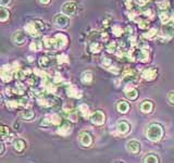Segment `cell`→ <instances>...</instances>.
I'll use <instances>...</instances> for the list:
<instances>
[{
    "mask_svg": "<svg viewBox=\"0 0 174 163\" xmlns=\"http://www.w3.org/2000/svg\"><path fill=\"white\" fill-rule=\"evenodd\" d=\"M12 41L14 42L15 45H23L25 41H26V35L25 33L21 32V30H18L14 34L12 35Z\"/></svg>",
    "mask_w": 174,
    "mask_h": 163,
    "instance_id": "cell-15",
    "label": "cell"
},
{
    "mask_svg": "<svg viewBox=\"0 0 174 163\" xmlns=\"http://www.w3.org/2000/svg\"><path fill=\"white\" fill-rule=\"evenodd\" d=\"M18 102H19V106L25 107V106L27 105V102H29V98H26V97H22V98H21Z\"/></svg>",
    "mask_w": 174,
    "mask_h": 163,
    "instance_id": "cell-39",
    "label": "cell"
},
{
    "mask_svg": "<svg viewBox=\"0 0 174 163\" xmlns=\"http://www.w3.org/2000/svg\"><path fill=\"white\" fill-rule=\"evenodd\" d=\"M117 42H114V41H112V42H110L109 45L107 46V50H108V52H114V51L117 50Z\"/></svg>",
    "mask_w": 174,
    "mask_h": 163,
    "instance_id": "cell-34",
    "label": "cell"
},
{
    "mask_svg": "<svg viewBox=\"0 0 174 163\" xmlns=\"http://www.w3.org/2000/svg\"><path fill=\"white\" fill-rule=\"evenodd\" d=\"M157 75H158V70L155 67L145 68L142 73V77L145 79L146 81H154V79H156Z\"/></svg>",
    "mask_w": 174,
    "mask_h": 163,
    "instance_id": "cell-4",
    "label": "cell"
},
{
    "mask_svg": "<svg viewBox=\"0 0 174 163\" xmlns=\"http://www.w3.org/2000/svg\"><path fill=\"white\" fill-rule=\"evenodd\" d=\"M154 108V105L150 100H144L143 103L140 105V111L144 113H150Z\"/></svg>",
    "mask_w": 174,
    "mask_h": 163,
    "instance_id": "cell-20",
    "label": "cell"
},
{
    "mask_svg": "<svg viewBox=\"0 0 174 163\" xmlns=\"http://www.w3.org/2000/svg\"><path fill=\"white\" fill-rule=\"evenodd\" d=\"M137 59H139L142 62H148L150 60V51L148 49V47H144V48H140L138 51V57Z\"/></svg>",
    "mask_w": 174,
    "mask_h": 163,
    "instance_id": "cell-17",
    "label": "cell"
},
{
    "mask_svg": "<svg viewBox=\"0 0 174 163\" xmlns=\"http://www.w3.org/2000/svg\"><path fill=\"white\" fill-rule=\"evenodd\" d=\"M2 102V97H1V95H0V103Z\"/></svg>",
    "mask_w": 174,
    "mask_h": 163,
    "instance_id": "cell-52",
    "label": "cell"
},
{
    "mask_svg": "<svg viewBox=\"0 0 174 163\" xmlns=\"http://www.w3.org/2000/svg\"><path fill=\"white\" fill-rule=\"evenodd\" d=\"M41 1V3H43V4H48L49 2H50V0H39Z\"/></svg>",
    "mask_w": 174,
    "mask_h": 163,
    "instance_id": "cell-48",
    "label": "cell"
},
{
    "mask_svg": "<svg viewBox=\"0 0 174 163\" xmlns=\"http://www.w3.org/2000/svg\"><path fill=\"white\" fill-rule=\"evenodd\" d=\"M117 131L119 132V134H121V135H126V134H128L131 131L130 123L124 121V120L119 121L117 124Z\"/></svg>",
    "mask_w": 174,
    "mask_h": 163,
    "instance_id": "cell-8",
    "label": "cell"
},
{
    "mask_svg": "<svg viewBox=\"0 0 174 163\" xmlns=\"http://www.w3.org/2000/svg\"><path fill=\"white\" fill-rule=\"evenodd\" d=\"M90 121L95 125H102L106 121V115L102 111L97 110L90 115Z\"/></svg>",
    "mask_w": 174,
    "mask_h": 163,
    "instance_id": "cell-5",
    "label": "cell"
},
{
    "mask_svg": "<svg viewBox=\"0 0 174 163\" xmlns=\"http://www.w3.org/2000/svg\"><path fill=\"white\" fill-rule=\"evenodd\" d=\"M9 134V128L7 126H3V125L0 124V135L2 136H8Z\"/></svg>",
    "mask_w": 174,
    "mask_h": 163,
    "instance_id": "cell-37",
    "label": "cell"
},
{
    "mask_svg": "<svg viewBox=\"0 0 174 163\" xmlns=\"http://www.w3.org/2000/svg\"><path fill=\"white\" fill-rule=\"evenodd\" d=\"M157 35H158V32H157L156 28H151V30H150L149 32L145 33V34H144V37H145V38H148V39H152V38H155V37H156Z\"/></svg>",
    "mask_w": 174,
    "mask_h": 163,
    "instance_id": "cell-29",
    "label": "cell"
},
{
    "mask_svg": "<svg viewBox=\"0 0 174 163\" xmlns=\"http://www.w3.org/2000/svg\"><path fill=\"white\" fill-rule=\"evenodd\" d=\"M160 19H161V21L164 23V24H166V23L171 20V15L169 12H161L160 13Z\"/></svg>",
    "mask_w": 174,
    "mask_h": 163,
    "instance_id": "cell-30",
    "label": "cell"
},
{
    "mask_svg": "<svg viewBox=\"0 0 174 163\" xmlns=\"http://www.w3.org/2000/svg\"><path fill=\"white\" fill-rule=\"evenodd\" d=\"M101 38H102V41H108V35H107V34H105V33H103V34H101Z\"/></svg>",
    "mask_w": 174,
    "mask_h": 163,
    "instance_id": "cell-46",
    "label": "cell"
},
{
    "mask_svg": "<svg viewBox=\"0 0 174 163\" xmlns=\"http://www.w3.org/2000/svg\"><path fill=\"white\" fill-rule=\"evenodd\" d=\"M41 41H34L30 45V49L32 50H41Z\"/></svg>",
    "mask_w": 174,
    "mask_h": 163,
    "instance_id": "cell-33",
    "label": "cell"
},
{
    "mask_svg": "<svg viewBox=\"0 0 174 163\" xmlns=\"http://www.w3.org/2000/svg\"><path fill=\"white\" fill-rule=\"evenodd\" d=\"M25 141L23 140V139H16V140L13 143V147H14V149L18 151V152H21V151H23L25 149Z\"/></svg>",
    "mask_w": 174,
    "mask_h": 163,
    "instance_id": "cell-23",
    "label": "cell"
},
{
    "mask_svg": "<svg viewBox=\"0 0 174 163\" xmlns=\"http://www.w3.org/2000/svg\"><path fill=\"white\" fill-rule=\"evenodd\" d=\"M125 6H126V8H128V9H133L134 6H135V2H134V0H126Z\"/></svg>",
    "mask_w": 174,
    "mask_h": 163,
    "instance_id": "cell-41",
    "label": "cell"
},
{
    "mask_svg": "<svg viewBox=\"0 0 174 163\" xmlns=\"http://www.w3.org/2000/svg\"><path fill=\"white\" fill-rule=\"evenodd\" d=\"M12 0H0V6L2 7H6V6H9L11 3Z\"/></svg>",
    "mask_w": 174,
    "mask_h": 163,
    "instance_id": "cell-43",
    "label": "cell"
},
{
    "mask_svg": "<svg viewBox=\"0 0 174 163\" xmlns=\"http://www.w3.org/2000/svg\"><path fill=\"white\" fill-rule=\"evenodd\" d=\"M90 51L91 52H94V53H98L100 50H101V48H102V46L99 44V42H97V41H94V42H91L90 44Z\"/></svg>",
    "mask_w": 174,
    "mask_h": 163,
    "instance_id": "cell-27",
    "label": "cell"
},
{
    "mask_svg": "<svg viewBox=\"0 0 174 163\" xmlns=\"http://www.w3.org/2000/svg\"><path fill=\"white\" fill-rule=\"evenodd\" d=\"M57 133L61 136H69L72 133V125L69 122L61 123V125L59 126Z\"/></svg>",
    "mask_w": 174,
    "mask_h": 163,
    "instance_id": "cell-10",
    "label": "cell"
},
{
    "mask_svg": "<svg viewBox=\"0 0 174 163\" xmlns=\"http://www.w3.org/2000/svg\"><path fill=\"white\" fill-rule=\"evenodd\" d=\"M56 76H57V77H56V79H55V81H56V82H59V81H61V77H60V74H59V73H58L57 75H56Z\"/></svg>",
    "mask_w": 174,
    "mask_h": 163,
    "instance_id": "cell-49",
    "label": "cell"
},
{
    "mask_svg": "<svg viewBox=\"0 0 174 163\" xmlns=\"http://www.w3.org/2000/svg\"><path fill=\"white\" fill-rule=\"evenodd\" d=\"M158 7H159L160 9H162V10H166V9L170 7V2H169L168 0H163V1L159 2Z\"/></svg>",
    "mask_w": 174,
    "mask_h": 163,
    "instance_id": "cell-31",
    "label": "cell"
},
{
    "mask_svg": "<svg viewBox=\"0 0 174 163\" xmlns=\"http://www.w3.org/2000/svg\"><path fill=\"white\" fill-rule=\"evenodd\" d=\"M53 22H55L56 26H58L60 28H65L69 26V24H70L69 18H68L67 15H64V14H58V15H56Z\"/></svg>",
    "mask_w": 174,
    "mask_h": 163,
    "instance_id": "cell-6",
    "label": "cell"
},
{
    "mask_svg": "<svg viewBox=\"0 0 174 163\" xmlns=\"http://www.w3.org/2000/svg\"><path fill=\"white\" fill-rule=\"evenodd\" d=\"M137 2L139 4H144L145 3V0H137Z\"/></svg>",
    "mask_w": 174,
    "mask_h": 163,
    "instance_id": "cell-50",
    "label": "cell"
},
{
    "mask_svg": "<svg viewBox=\"0 0 174 163\" xmlns=\"http://www.w3.org/2000/svg\"><path fill=\"white\" fill-rule=\"evenodd\" d=\"M21 115H22V117L24 120H29V121H30V120L34 119V115L35 114H34V112L30 110V109H25V110L22 111V114H21Z\"/></svg>",
    "mask_w": 174,
    "mask_h": 163,
    "instance_id": "cell-26",
    "label": "cell"
},
{
    "mask_svg": "<svg viewBox=\"0 0 174 163\" xmlns=\"http://www.w3.org/2000/svg\"><path fill=\"white\" fill-rule=\"evenodd\" d=\"M9 11L6 8H0V22H4L9 19Z\"/></svg>",
    "mask_w": 174,
    "mask_h": 163,
    "instance_id": "cell-28",
    "label": "cell"
},
{
    "mask_svg": "<svg viewBox=\"0 0 174 163\" xmlns=\"http://www.w3.org/2000/svg\"><path fill=\"white\" fill-rule=\"evenodd\" d=\"M44 25L41 21H36L35 23H29V24L25 26V30L33 37H37L41 34V30H43Z\"/></svg>",
    "mask_w": 174,
    "mask_h": 163,
    "instance_id": "cell-2",
    "label": "cell"
},
{
    "mask_svg": "<svg viewBox=\"0 0 174 163\" xmlns=\"http://www.w3.org/2000/svg\"><path fill=\"white\" fill-rule=\"evenodd\" d=\"M62 12L64 15H73L76 12V4L74 2H65L62 6Z\"/></svg>",
    "mask_w": 174,
    "mask_h": 163,
    "instance_id": "cell-12",
    "label": "cell"
},
{
    "mask_svg": "<svg viewBox=\"0 0 174 163\" xmlns=\"http://www.w3.org/2000/svg\"><path fill=\"white\" fill-rule=\"evenodd\" d=\"M144 163H159V158L154 153H149L145 157Z\"/></svg>",
    "mask_w": 174,
    "mask_h": 163,
    "instance_id": "cell-25",
    "label": "cell"
},
{
    "mask_svg": "<svg viewBox=\"0 0 174 163\" xmlns=\"http://www.w3.org/2000/svg\"><path fill=\"white\" fill-rule=\"evenodd\" d=\"M53 39H55V49L56 50H60V49L64 48L68 44V37L63 34H57Z\"/></svg>",
    "mask_w": 174,
    "mask_h": 163,
    "instance_id": "cell-7",
    "label": "cell"
},
{
    "mask_svg": "<svg viewBox=\"0 0 174 163\" xmlns=\"http://www.w3.org/2000/svg\"><path fill=\"white\" fill-rule=\"evenodd\" d=\"M147 137L151 141H158L163 136V127L158 123H154L151 124L147 129Z\"/></svg>",
    "mask_w": 174,
    "mask_h": 163,
    "instance_id": "cell-1",
    "label": "cell"
},
{
    "mask_svg": "<svg viewBox=\"0 0 174 163\" xmlns=\"http://www.w3.org/2000/svg\"><path fill=\"white\" fill-rule=\"evenodd\" d=\"M105 26H108V21H105Z\"/></svg>",
    "mask_w": 174,
    "mask_h": 163,
    "instance_id": "cell-51",
    "label": "cell"
},
{
    "mask_svg": "<svg viewBox=\"0 0 174 163\" xmlns=\"http://www.w3.org/2000/svg\"><path fill=\"white\" fill-rule=\"evenodd\" d=\"M117 163H122V162H117Z\"/></svg>",
    "mask_w": 174,
    "mask_h": 163,
    "instance_id": "cell-53",
    "label": "cell"
},
{
    "mask_svg": "<svg viewBox=\"0 0 174 163\" xmlns=\"http://www.w3.org/2000/svg\"><path fill=\"white\" fill-rule=\"evenodd\" d=\"M79 140L81 145L84 146V147H89L93 143V138H91V135L88 132H82L79 136Z\"/></svg>",
    "mask_w": 174,
    "mask_h": 163,
    "instance_id": "cell-9",
    "label": "cell"
},
{
    "mask_svg": "<svg viewBox=\"0 0 174 163\" xmlns=\"http://www.w3.org/2000/svg\"><path fill=\"white\" fill-rule=\"evenodd\" d=\"M109 70L111 71L112 73H114V74H117V73H119V68H117V67H112V68H110Z\"/></svg>",
    "mask_w": 174,
    "mask_h": 163,
    "instance_id": "cell-45",
    "label": "cell"
},
{
    "mask_svg": "<svg viewBox=\"0 0 174 163\" xmlns=\"http://www.w3.org/2000/svg\"><path fill=\"white\" fill-rule=\"evenodd\" d=\"M102 64L105 65V67H110V64H111V60L110 59H108V58H103V60H102Z\"/></svg>",
    "mask_w": 174,
    "mask_h": 163,
    "instance_id": "cell-42",
    "label": "cell"
},
{
    "mask_svg": "<svg viewBox=\"0 0 174 163\" xmlns=\"http://www.w3.org/2000/svg\"><path fill=\"white\" fill-rule=\"evenodd\" d=\"M39 64H41V67H47V65L49 64V59L47 58V57L41 58V60H39Z\"/></svg>",
    "mask_w": 174,
    "mask_h": 163,
    "instance_id": "cell-38",
    "label": "cell"
},
{
    "mask_svg": "<svg viewBox=\"0 0 174 163\" xmlns=\"http://www.w3.org/2000/svg\"><path fill=\"white\" fill-rule=\"evenodd\" d=\"M112 32H113V34L116 35V36H121V35L123 34V30H122L119 25L113 26V28H112Z\"/></svg>",
    "mask_w": 174,
    "mask_h": 163,
    "instance_id": "cell-32",
    "label": "cell"
},
{
    "mask_svg": "<svg viewBox=\"0 0 174 163\" xmlns=\"http://www.w3.org/2000/svg\"><path fill=\"white\" fill-rule=\"evenodd\" d=\"M3 150H4V147H3V144L0 141V153H2L3 152Z\"/></svg>",
    "mask_w": 174,
    "mask_h": 163,
    "instance_id": "cell-47",
    "label": "cell"
},
{
    "mask_svg": "<svg viewBox=\"0 0 174 163\" xmlns=\"http://www.w3.org/2000/svg\"><path fill=\"white\" fill-rule=\"evenodd\" d=\"M7 106H8V108L9 109H11V110H13V109H16L19 107V102L18 101H14V100H12V101H8L7 102Z\"/></svg>",
    "mask_w": 174,
    "mask_h": 163,
    "instance_id": "cell-36",
    "label": "cell"
},
{
    "mask_svg": "<svg viewBox=\"0 0 174 163\" xmlns=\"http://www.w3.org/2000/svg\"><path fill=\"white\" fill-rule=\"evenodd\" d=\"M0 77L3 82L8 83L13 77V68L11 65H3L0 68Z\"/></svg>",
    "mask_w": 174,
    "mask_h": 163,
    "instance_id": "cell-3",
    "label": "cell"
},
{
    "mask_svg": "<svg viewBox=\"0 0 174 163\" xmlns=\"http://www.w3.org/2000/svg\"><path fill=\"white\" fill-rule=\"evenodd\" d=\"M62 114L64 115V117H67L69 121L71 122H76L77 121V115L76 112L72 109H63Z\"/></svg>",
    "mask_w": 174,
    "mask_h": 163,
    "instance_id": "cell-18",
    "label": "cell"
},
{
    "mask_svg": "<svg viewBox=\"0 0 174 163\" xmlns=\"http://www.w3.org/2000/svg\"><path fill=\"white\" fill-rule=\"evenodd\" d=\"M148 26H149V22L146 20H142L139 21V27L142 28V30H144V28H147Z\"/></svg>",
    "mask_w": 174,
    "mask_h": 163,
    "instance_id": "cell-40",
    "label": "cell"
},
{
    "mask_svg": "<svg viewBox=\"0 0 174 163\" xmlns=\"http://www.w3.org/2000/svg\"><path fill=\"white\" fill-rule=\"evenodd\" d=\"M67 94L69 97H72V98H81L82 97V93L74 86V85H70L67 88Z\"/></svg>",
    "mask_w": 174,
    "mask_h": 163,
    "instance_id": "cell-19",
    "label": "cell"
},
{
    "mask_svg": "<svg viewBox=\"0 0 174 163\" xmlns=\"http://www.w3.org/2000/svg\"><path fill=\"white\" fill-rule=\"evenodd\" d=\"M117 109L120 113H126V112H128V110H130V103H128V101L121 100V101H119V103H117Z\"/></svg>",
    "mask_w": 174,
    "mask_h": 163,
    "instance_id": "cell-21",
    "label": "cell"
},
{
    "mask_svg": "<svg viewBox=\"0 0 174 163\" xmlns=\"http://www.w3.org/2000/svg\"><path fill=\"white\" fill-rule=\"evenodd\" d=\"M168 99H169V101H170V103L174 105V91H172V93L169 94V95H168Z\"/></svg>",
    "mask_w": 174,
    "mask_h": 163,
    "instance_id": "cell-44",
    "label": "cell"
},
{
    "mask_svg": "<svg viewBox=\"0 0 174 163\" xmlns=\"http://www.w3.org/2000/svg\"><path fill=\"white\" fill-rule=\"evenodd\" d=\"M126 148H128V150L131 153H138L140 151V144L139 141L135 140V139H132V140H130L128 143Z\"/></svg>",
    "mask_w": 174,
    "mask_h": 163,
    "instance_id": "cell-16",
    "label": "cell"
},
{
    "mask_svg": "<svg viewBox=\"0 0 174 163\" xmlns=\"http://www.w3.org/2000/svg\"><path fill=\"white\" fill-rule=\"evenodd\" d=\"M79 113H81V115L83 117H85V119H88L89 117V108H88V106L85 105V103H83V105L79 106Z\"/></svg>",
    "mask_w": 174,
    "mask_h": 163,
    "instance_id": "cell-24",
    "label": "cell"
},
{
    "mask_svg": "<svg viewBox=\"0 0 174 163\" xmlns=\"http://www.w3.org/2000/svg\"><path fill=\"white\" fill-rule=\"evenodd\" d=\"M124 93H125V96L128 97L130 100H135V99L138 98V90L133 87L131 84L128 85V87L124 88Z\"/></svg>",
    "mask_w": 174,
    "mask_h": 163,
    "instance_id": "cell-13",
    "label": "cell"
},
{
    "mask_svg": "<svg viewBox=\"0 0 174 163\" xmlns=\"http://www.w3.org/2000/svg\"><path fill=\"white\" fill-rule=\"evenodd\" d=\"M162 36H163V39H166V41H169L174 36V27L172 24L166 23V25H164Z\"/></svg>",
    "mask_w": 174,
    "mask_h": 163,
    "instance_id": "cell-14",
    "label": "cell"
},
{
    "mask_svg": "<svg viewBox=\"0 0 174 163\" xmlns=\"http://www.w3.org/2000/svg\"><path fill=\"white\" fill-rule=\"evenodd\" d=\"M81 79L84 84H87V85L90 84V83L93 82V73L89 72V71H86V72H84L83 74H82Z\"/></svg>",
    "mask_w": 174,
    "mask_h": 163,
    "instance_id": "cell-22",
    "label": "cell"
},
{
    "mask_svg": "<svg viewBox=\"0 0 174 163\" xmlns=\"http://www.w3.org/2000/svg\"><path fill=\"white\" fill-rule=\"evenodd\" d=\"M61 123H62V120H61V117L58 114H50V115H47L44 119L43 125H49V124L58 125V124H61Z\"/></svg>",
    "mask_w": 174,
    "mask_h": 163,
    "instance_id": "cell-11",
    "label": "cell"
},
{
    "mask_svg": "<svg viewBox=\"0 0 174 163\" xmlns=\"http://www.w3.org/2000/svg\"><path fill=\"white\" fill-rule=\"evenodd\" d=\"M58 63H60V64H62V63H68L69 62V59H68V56H65V54H60V56H58Z\"/></svg>",
    "mask_w": 174,
    "mask_h": 163,
    "instance_id": "cell-35",
    "label": "cell"
}]
</instances>
